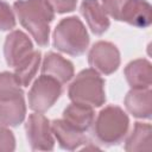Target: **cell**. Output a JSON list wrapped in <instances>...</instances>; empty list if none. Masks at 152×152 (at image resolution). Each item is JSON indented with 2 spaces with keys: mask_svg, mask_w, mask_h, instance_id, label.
<instances>
[{
  "mask_svg": "<svg viewBox=\"0 0 152 152\" xmlns=\"http://www.w3.org/2000/svg\"><path fill=\"white\" fill-rule=\"evenodd\" d=\"M151 133L152 127L150 124L135 122L133 131L126 139L125 150L128 152L135 151H150L151 150Z\"/></svg>",
  "mask_w": 152,
  "mask_h": 152,
  "instance_id": "17",
  "label": "cell"
},
{
  "mask_svg": "<svg viewBox=\"0 0 152 152\" xmlns=\"http://www.w3.org/2000/svg\"><path fill=\"white\" fill-rule=\"evenodd\" d=\"M95 113L93 107L72 102L63 110V119L81 132H86L94 122Z\"/></svg>",
  "mask_w": 152,
  "mask_h": 152,
  "instance_id": "16",
  "label": "cell"
},
{
  "mask_svg": "<svg viewBox=\"0 0 152 152\" xmlns=\"http://www.w3.org/2000/svg\"><path fill=\"white\" fill-rule=\"evenodd\" d=\"M53 48L58 51L70 55H83L89 45V34L84 24L78 17H68L62 19L53 31Z\"/></svg>",
  "mask_w": 152,
  "mask_h": 152,
  "instance_id": "3",
  "label": "cell"
},
{
  "mask_svg": "<svg viewBox=\"0 0 152 152\" xmlns=\"http://www.w3.org/2000/svg\"><path fill=\"white\" fill-rule=\"evenodd\" d=\"M80 11L94 34L101 36L109 28L110 21L99 0H82Z\"/></svg>",
  "mask_w": 152,
  "mask_h": 152,
  "instance_id": "13",
  "label": "cell"
},
{
  "mask_svg": "<svg viewBox=\"0 0 152 152\" xmlns=\"http://www.w3.org/2000/svg\"><path fill=\"white\" fill-rule=\"evenodd\" d=\"M15 150V138L11 129L0 124V152H12Z\"/></svg>",
  "mask_w": 152,
  "mask_h": 152,
  "instance_id": "21",
  "label": "cell"
},
{
  "mask_svg": "<svg viewBox=\"0 0 152 152\" xmlns=\"http://www.w3.org/2000/svg\"><path fill=\"white\" fill-rule=\"evenodd\" d=\"M32 52L33 44L26 33L20 30H14L7 34L4 44V56L8 66L15 68Z\"/></svg>",
  "mask_w": 152,
  "mask_h": 152,
  "instance_id": "8",
  "label": "cell"
},
{
  "mask_svg": "<svg viewBox=\"0 0 152 152\" xmlns=\"http://www.w3.org/2000/svg\"><path fill=\"white\" fill-rule=\"evenodd\" d=\"M139 28H146L152 23V7L146 0H127L122 7L120 20Z\"/></svg>",
  "mask_w": 152,
  "mask_h": 152,
  "instance_id": "9",
  "label": "cell"
},
{
  "mask_svg": "<svg viewBox=\"0 0 152 152\" xmlns=\"http://www.w3.org/2000/svg\"><path fill=\"white\" fill-rule=\"evenodd\" d=\"M24 94L19 81L15 75L10 71L0 72V99H6L15 95Z\"/></svg>",
  "mask_w": 152,
  "mask_h": 152,
  "instance_id": "19",
  "label": "cell"
},
{
  "mask_svg": "<svg viewBox=\"0 0 152 152\" xmlns=\"http://www.w3.org/2000/svg\"><path fill=\"white\" fill-rule=\"evenodd\" d=\"M120 51L110 42H96L89 50L88 63L97 72L110 75L120 66Z\"/></svg>",
  "mask_w": 152,
  "mask_h": 152,
  "instance_id": "7",
  "label": "cell"
},
{
  "mask_svg": "<svg viewBox=\"0 0 152 152\" xmlns=\"http://www.w3.org/2000/svg\"><path fill=\"white\" fill-rule=\"evenodd\" d=\"M129 114L138 119L150 120L152 118V91L147 89H131L124 100Z\"/></svg>",
  "mask_w": 152,
  "mask_h": 152,
  "instance_id": "12",
  "label": "cell"
},
{
  "mask_svg": "<svg viewBox=\"0 0 152 152\" xmlns=\"http://www.w3.org/2000/svg\"><path fill=\"white\" fill-rule=\"evenodd\" d=\"M26 138L32 151H52L55 147L51 124L43 113L34 112L25 124Z\"/></svg>",
  "mask_w": 152,
  "mask_h": 152,
  "instance_id": "6",
  "label": "cell"
},
{
  "mask_svg": "<svg viewBox=\"0 0 152 152\" xmlns=\"http://www.w3.org/2000/svg\"><path fill=\"white\" fill-rule=\"evenodd\" d=\"M129 118L119 106H107L100 110L94 124V137L100 144L113 146L120 144L127 134Z\"/></svg>",
  "mask_w": 152,
  "mask_h": 152,
  "instance_id": "2",
  "label": "cell"
},
{
  "mask_svg": "<svg viewBox=\"0 0 152 152\" xmlns=\"http://www.w3.org/2000/svg\"><path fill=\"white\" fill-rule=\"evenodd\" d=\"M124 74L132 89H147L152 84V64L145 58L129 62L125 66Z\"/></svg>",
  "mask_w": 152,
  "mask_h": 152,
  "instance_id": "15",
  "label": "cell"
},
{
  "mask_svg": "<svg viewBox=\"0 0 152 152\" xmlns=\"http://www.w3.org/2000/svg\"><path fill=\"white\" fill-rule=\"evenodd\" d=\"M48 1L52 6L53 11L61 14L72 12L77 5V0H48Z\"/></svg>",
  "mask_w": 152,
  "mask_h": 152,
  "instance_id": "23",
  "label": "cell"
},
{
  "mask_svg": "<svg viewBox=\"0 0 152 152\" xmlns=\"http://www.w3.org/2000/svg\"><path fill=\"white\" fill-rule=\"evenodd\" d=\"M14 12L24 28L40 46L49 44L50 23L55 19V11L48 0H17Z\"/></svg>",
  "mask_w": 152,
  "mask_h": 152,
  "instance_id": "1",
  "label": "cell"
},
{
  "mask_svg": "<svg viewBox=\"0 0 152 152\" xmlns=\"http://www.w3.org/2000/svg\"><path fill=\"white\" fill-rule=\"evenodd\" d=\"M62 94V83L56 78L40 75L28 91V108L37 113H45L50 109Z\"/></svg>",
  "mask_w": 152,
  "mask_h": 152,
  "instance_id": "5",
  "label": "cell"
},
{
  "mask_svg": "<svg viewBox=\"0 0 152 152\" xmlns=\"http://www.w3.org/2000/svg\"><path fill=\"white\" fill-rule=\"evenodd\" d=\"M68 96L76 103L101 107L106 102L104 80L95 69H84L80 71L70 83Z\"/></svg>",
  "mask_w": 152,
  "mask_h": 152,
  "instance_id": "4",
  "label": "cell"
},
{
  "mask_svg": "<svg viewBox=\"0 0 152 152\" xmlns=\"http://www.w3.org/2000/svg\"><path fill=\"white\" fill-rule=\"evenodd\" d=\"M127 0H102V7L113 19L120 20V14Z\"/></svg>",
  "mask_w": 152,
  "mask_h": 152,
  "instance_id": "22",
  "label": "cell"
},
{
  "mask_svg": "<svg viewBox=\"0 0 152 152\" xmlns=\"http://www.w3.org/2000/svg\"><path fill=\"white\" fill-rule=\"evenodd\" d=\"M26 116L24 94L0 99V124L10 127L19 126Z\"/></svg>",
  "mask_w": 152,
  "mask_h": 152,
  "instance_id": "14",
  "label": "cell"
},
{
  "mask_svg": "<svg viewBox=\"0 0 152 152\" xmlns=\"http://www.w3.org/2000/svg\"><path fill=\"white\" fill-rule=\"evenodd\" d=\"M15 26V17L10 5L0 0V31H10Z\"/></svg>",
  "mask_w": 152,
  "mask_h": 152,
  "instance_id": "20",
  "label": "cell"
},
{
  "mask_svg": "<svg viewBox=\"0 0 152 152\" xmlns=\"http://www.w3.org/2000/svg\"><path fill=\"white\" fill-rule=\"evenodd\" d=\"M42 59V53L38 50H33L32 53H30L25 59H23L15 68H14V75L17 80L19 81L21 87H28L33 77L36 76L39 64Z\"/></svg>",
  "mask_w": 152,
  "mask_h": 152,
  "instance_id": "18",
  "label": "cell"
},
{
  "mask_svg": "<svg viewBox=\"0 0 152 152\" xmlns=\"http://www.w3.org/2000/svg\"><path fill=\"white\" fill-rule=\"evenodd\" d=\"M42 74L56 78L59 83L69 82L75 74L74 64L56 52H48L42 63Z\"/></svg>",
  "mask_w": 152,
  "mask_h": 152,
  "instance_id": "11",
  "label": "cell"
},
{
  "mask_svg": "<svg viewBox=\"0 0 152 152\" xmlns=\"http://www.w3.org/2000/svg\"><path fill=\"white\" fill-rule=\"evenodd\" d=\"M51 129L53 137L57 139L61 148L66 151H74L87 142L84 132L78 131L64 119H57L51 122Z\"/></svg>",
  "mask_w": 152,
  "mask_h": 152,
  "instance_id": "10",
  "label": "cell"
}]
</instances>
